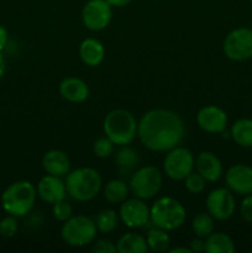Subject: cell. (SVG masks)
Returning <instances> with one entry per match:
<instances>
[{
  "mask_svg": "<svg viewBox=\"0 0 252 253\" xmlns=\"http://www.w3.org/2000/svg\"><path fill=\"white\" fill-rule=\"evenodd\" d=\"M137 136L150 151L167 152L184 140V121L174 111L153 109L143 114L138 121Z\"/></svg>",
  "mask_w": 252,
  "mask_h": 253,
  "instance_id": "cell-1",
  "label": "cell"
},
{
  "mask_svg": "<svg viewBox=\"0 0 252 253\" xmlns=\"http://www.w3.org/2000/svg\"><path fill=\"white\" fill-rule=\"evenodd\" d=\"M67 194L77 202H89L101 190L103 180L98 170L90 167L69 170L66 175Z\"/></svg>",
  "mask_w": 252,
  "mask_h": 253,
  "instance_id": "cell-2",
  "label": "cell"
},
{
  "mask_svg": "<svg viewBox=\"0 0 252 253\" xmlns=\"http://www.w3.org/2000/svg\"><path fill=\"white\" fill-rule=\"evenodd\" d=\"M37 189L31 182L17 180L10 184L1 195V204L5 211L16 217L25 216L34 208Z\"/></svg>",
  "mask_w": 252,
  "mask_h": 253,
  "instance_id": "cell-3",
  "label": "cell"
},
{
  "mask_svg": "<svg viewBox=\"0 0 252 253\" xmlns=\"http://www.w3.org/2000/svg\"><path fill=\"white\" fill-rule=\"evenodd\" d=\"M137 124L132 114L127 110L115 109L104 119V133L116 146L130 145L137 136Z\"/></svg>",
  "mask_w": 252,
  "mask_h": 253,
  "instance_id": "cell-4",
  "label": "cell"
},
{
  "mask_svg": "<svg viewBox=\"0 0 252 253\" xmlns=\"http://www.w3.org/2000/svg\"><path fill=\"white\" fill-rule=\"evenodd\" d=\"M185 217L187 212L184 207L174 198L162 197L150 208V221L153 226L166 231L179 229L184 224Z\"/></svg>",
  "mask_w": 252,
  "mask_h": 253,
  "instance_id": "cell-5",
  "label": "cell"
},
{
  "mask_svg": "<svg viewBox=\"0 0 252 253\" xmlns=\"http://www.w3.org/2000/svg\"><path fill=\"white\" fill-rule=\"evenodd\" d=\"M96 232L98 229L93 219L85 215H77L63 222L61 237L67 246L84 247L95 240Z\"/></svg>",
  "mask_w": 252,
  "mask_h": 253,
  "instance_id": "cell-6",
  "label": "cell"
},
{
  "mask_svg": "<svg viewBox=\"0 0 252 253\" xmlns=\"http://www.w3.org/2000/svg\"><path fill=\"white\" fill-rule=\"evenodd\" d=\"M162 174L153 166H145L136 170L131 177L128 187L136 198L148 200L155 198L162 188Z\"/></svg>",
  "mask_w": 252,
  "mask_h": 253,
  "instance_id": "cell-7",
  "label": "cell"
},
{
  "mask_svg": "<svg viewBox=\"0 0 252 253\" xmlns=\"http://www.w3.org/2000/svg\"><path fill=\"white\" fill-rule=\"evenodd\" d=\"M195 168V158L188 148L177 146L167 151L163 169L166 175L173 180H184Z\"/></svg>",
  "mask_w": 252,
  "mask_h": 253,
  "instance_id": "cell-8",
  "label": "cell"
},
{
  "mask_svg": "<svg viewBox=\"0 0 252 253\" xmlns=\"http://www.w3.org/2000/svg\"><path fill=\"white\" fill-rule=\"evenodd\" d=\"M222 51L231 61L241 62L252 57V30L239 27L232 30L225 37Z\"/></svg>",
  "mask_w": 252,
  "mask_h": 253,
  "instance_id": "cell-9",
  "label": "cell"
},
{
  "mask_svg": "<svg viewBox=\"0 0 252 253\" xmlns=\"http://www.w3.org/2000/svg\"><path fill=\"white\" fill-rule=\"evenodd\" d=\"M113 6L106 0H89L82 10V21L90 31H101L109 26Z\"/></svg>",
  "mask_w": 252,
  "mask_h": 253,
  "instance_id": "cell-10",
  "label": "cell"
},
{
  "mask_svg": "<svg viewBox=\"0 0 252 253\" xmlns=\"http://www.w3.org/2000/svg\"><path fill=\"white\" fill-rule=\"evenodd\" d=\"M205 205H207V211L215 220L220 221L230 219L236 209L235 197L229 188H216L211 190L208 194Z\"/></svg>",
  "mask_w": 252,
  "mask_h": 253,
  "instance_id": "cell-11",
  "label": "cell"
},
{
  "mask_svg": "<svg viewBox=\"0 0 252 253\" xmlns=\"http://www.w3.org/2000/svg\"><path fill=\"white\" fill-rule=\"evenodd\" d=\"M119 217L130 229L143 227L150 221V208L140 198L126 199L121 203Z\"/></svg>",
  "mask_w": 252,
  "mask_h": 253,
  "instance_id": "cell-12",
  "label": "cell"
},
{
  "mask_svg": "<svg viewBox=\"0 0 252 253\" xmlns=\"http://www.w3.org/2000/svg\"><path fill=\"white\" fill-rule=\"evenodd\" d=\"M227 188L232 193L247 195L252 193V167L247 165H234L225 174Z\"/></svg>",
  "mask_w": 252,
  "mask_h": 253,
  "instance_id": "cell-13",
  "label": "cell"
},
{
  "mask_svg": "<svg viewBox=\"0 0 252 253\" xmlns=\"http://www.w3.org/2000/svg\"><path fill=\"white\" fill-rule=\"evenodd\" d=\"M197 123L205 132L221 133L227 126V115L219 106L208 105L198 111Z\"/></svg>",
  "mask_w": 252,
  "mask_h": 253,
  "instance_id": "cell-14",
  "label": "cell"
},
{
  "mask_svg": "<svg viewBox=\"0 0 252 253\" xmlns=\"http://www.w3.org/2000/svg\"><path fill=\"white\" fill-rule=\"evenodd\" d=\"M37 195L47 204H56L64 200L67 197V189L64 180L57 175L47 174L37 184Z\"/></svg>",
  "mask_w": 252,
  "mask_h": 253,
  "instance_id": "cell-15",
  "label": "cell"
},
{
  "mask_svg": "<svg viewBox=\"0 0 252 253\" xmlns=\"http://www.w3.org/2000/svg\"><path fill=\"white\" fill-rule=\"evenodd\" d=\"M195 169L207 182H217L222 175L221 161L212 152H200L195 158Z\"/></svg>",
  "mask_w": 252,
  "mask_h": 253,
  "instance_id": "cell-16",
  "label": "cell"
},
{
  "mask_svg": "<svg viewBox=\"0 0 252 253\" xmlns=\"http://www.w3.org/2000/svg\"><path fill=\"white\" fill-rule=\"evenodd\" d=\"M42 167L47 174L66 177L71 170V161L68 156L61 150H51L44 153L42 158Z\"/></svg>",
  "mask_w": 252,
  "mask_h": 253,
  "instance_id": "cell-17",
  "label": "cell"
},
{
  "mask_svg": "<svg viewBox=\"0 0 252 253\" xmlns=\"http://www.w3.org/2000/svg\"><path fill=\"white\" fill-rule=\"evenodd\" d=\"M59 94L62 98L71 103H83L89 96V88L86 83L76 77L64 78L59 84Z\"/></svg>",
  "mask_w": 252,
  "mask_h": 253,
  "instance_id": "cell-18",
  "label": "cell"
},
{
  "mask_svg": "<svg viewBox=\"0 0 252 253\" xmlns=\"http://www.w3.org/2000/svg\"><path fill=\"white\" fill-rule=\"evenodd\" d=\"M79 56L88 67H98L105 57V48L96 39H85L79 46Z\"/></svg>",
  "mask_w": 252,
  "mask_h": 253,
  "instance_id": "cell-19",
  "label": "cell"
},
{
  "mask_svg": "<svg viewBox=\"0 0 252 253\" xmlns=\"http://www.w3.org/2000/svg\"><path fill=\"white\" fill-rule=\"evenodd\" d=\"M116 249L120 253H145L148 251L146 237L136 232H127L119 239Z\"/></svg>",
  "mask_w": 252,
  "mask_h": 253,
  "instance_id": "cell-20",
  "label": "cell"
},
{
  "mask_svg": "<svg viewBox=\"0 0 252 253\" xmlns=\"http://www.w3.org/2000/svg\"><path fill=\"white\" fill-rule=\"evenodd\" d=\"M205 252L234 253L235 244L229 235L224 232H212L205 239Z\"/></svg>",
  "mask_w": 252,
  "mask_h": 253,
  "instance_id": "cell-21",
  "label": "cell"
},
{
  "mask_svg": "<svg viewBox=\"0 0 252 253\" xmlns=\"http://www.w3.org/2000/svg\"><path fill=\"white\" fill-rule=\"evenodd\" d=\"M231 137L239 146L252 147V119H239L231 126Z\"/></svg>",
  "mask_w": 252,
  "mask_h": 253,
  "instance_id": "cell-22",
  "label": "cell"
},
{
  "mask_svg": "<svg viewBox=\"0 0 252 253\" xmlns=\"http://www.w3.org/2000/svg\"><path fill=\"white\" fill-rule=\"evenodd\" d=\"M130 195V187L123 179H113L104 188V197L111 204H121Z\"/></svg>",
  "mask_w": 252,
  "mask_h": 253,
  "instance_id": "cell-23",
  "label": "cell"
},
{
  "mask_svg": "<svg viewBox=\"0 0 252 253\" xmlns=\"http://www.w3.org/2000/svg\"><path fill=\"white\" fill-rule=\"evenodd\" d=\"M168 231L160 229V227H153V229L148 230L147 235H146V241H147V246L151 251L162 253L169 250L170 245V237L167 234Z\"/></svg>",
  "mask_w": 252,
  "mask_h": 253,
  "instance_id": "cell-24",
  "label": "cell"
},
{
  "mask_svg": "<svg viewBox=\"0 0 252 253\" xmlns=\"http://www.w3.org/2000/svg\"><path fill=\"white\" fill-rule=\"evenodd\" d=\"M120 150L116 152L115 156V162L118 165L119 169L123 173L130 172L131 169L137 166L140 157H138L137 151L131 148L128 145L120 146Z\"/></svg>",
  "mask_w": 252,
  "mask_h": 253,
  "instance_id": "cell-25",
  "label": "cell"
},
{
  "mask_svg": "<svg viewBox=\"0 0 252 253\" xmlns=\"http://www.w3.org/2000/svg\"><path fill=\"white\" fill-rule=\"evenodd\" d=\"M214 217L209 212H199L192 220V230L197 237L207 239L214 232Z\"/></svg>",
  "mask_w": 252,
  "mask_h": 253,
  "instance_id": "cell-26",
  "label": "cell"
},
{
  "mask_svg": "<svg viewBox=\"0 0 252 253\" xmlns=\"http://www.w3.org/2000/svg\"><path fill=\"white\" fill-rule=\"evenodd\" d=\"M119 220H120V217H119L118 212L115 210L104 209L96 215L94 221H95L98 231L103 232V234H108V232L114 231L118 227Z\"/></svg>",
  "mask_w": 252,
  "mask_h": 253,
  "instance_id": "cell-27",
  "label": "cell"
},
{
  "mask_svg": "<svg viewBox=\"0 0 252 253\" xmlns=\"http://www.w3.org/2000/svg\"><path fill=\"white\" fill-rule=\"evenodd\" d=\"M114 148H115V143L108 136H103L95 140L93 145V152L96 157L108 158L114 153Z\"/></svg>",
  "mask_w": 252,
  "mask_h": 253,
  "instance_id": "cell-28",
  "label": "cell"
},
{
  "mask_svg": "<svg viewBox=\"0 0 252 253\" xmlns=\"http://www.w3.org/2000/svg\"><path fill=\"white\" fill-rule=\"evenodd\" d=\"M184 187L192 194H200L205 190L207 180L202 177L198 172L193 170L189 175L184 179Z\"/></svg>",
  "mask_w": 252,
  "mask_h": 253,
  "instance_id": "cell-29",
  "label": "cell"
},
{
  "mask_svg": "<svg viewBox=\"0 0 252 253\" xmlns=\"http://www.w3.org/2000/svg\"><path fill=\"white\" fill-rule=\"evenodd\" d=\"M52 211H53V216L61 222L67 221V220L73 216V208L66 200H61V202L53 204Z\"/></svg>",
  "mask_w": 252,
  "mask_h": 253,
  "instance_id": "cell-30",
  "label": "cell"
},
{
  "mask_svg": "<svg viewBox=\"0 0 252 253\" xmlns=\"http://www.w3.org/2000/svg\"><path fill=\"white\" fill-rule=\"evenodd\" d=\"M17 230H19V222H17L16 216L10 215V216L4 217L0 221V235L2 237H12L16 235Z\"/></svg>",
  "mask_w": 252,
  "mask_h": 253,
  "instance_id": "cell-31",
  "label": "cell"
},
{
  "mask_svg": "<svg viewBox=\"0 0 252 253\" xmlns=\"http://www.w3.org/2000/svg\"><path fill=\"white\" fill-rule=\"evenodd\" d=\"M240 214L245 221L252 222V193L245 195L244 200L240 205Z\"/></svg>",
  "mask_w": 252,
  "mask_h": 253,
  "instance_id": "cell-32",
  "label": "cell"
},
{
  "mask_svg": "<svg viewBox=\"0 0 252 253\" xmlns=\"http://www.w3.org/2000/svg\"><path fill=\"white\" fill-rule=\"evenodd\" d=\"M93 251L96 253H114L118 252L116 245H114L110 240H100L93 247Z\"/></svg>",
  "mask_w": 252,
  "mask_h": 253,
  "instance_id": "cell-33",
  "label": "cell"
},
{
  "mask_svg": "<svg viewBox=\"0 0 252 253\" xmlns=\"http://www.w3.org/2000/svg\"><path fill=\"white\" fill-rule=\"evenodd\" d=\"M189 249L192 250V253H202L205 252V241L202 237H197L190 242Z\"/></svg>",
  "mask_w": 252,
  "mask_h": 253,
  "instance_id": "cell-34",
  "label": "cell"
},
{
  "mask_svg": "<svg viewBox=\"0 0 252 253\" xmlns=\"http://www.w3.org/2000/svg\"><path fill=\"white\" fill-rule=\"evenodd\" d=\"M7 40H9V34H7V30L5 29L2 25H0V52L5 48L7 43Z\"/></svg>",
  "mask_w": 252,
  "mask_h": 253,
  "instance_id": "cell-35",
  "label": "cell"
},
{
  "mask_svg": "<svg viewBox=\"0 0 252 253\" xmlns=\"http://www.w3.org/2000/svg\"><path fill=\"white\" fill-rule=\"evenodd\" d=\"M113 7H124L130 4L132 0H106Z\"/></svg>",
  "mask_w": 252,
  "mask_h": 253,
  "instance_id": "cell-36",
  "label": "cell"
},
{
  "mask_svg": "<svg viewBox=\"0 0 252 253\" xmlns=\"http://www.w3.org/2000/svg\"><path fill=\"white\" fill-rule=\"evenodd\" d=\"M5 69H6V64H5V59L4 57H2L1 52H0V81H1V78L4 77Z\"/></svg>",
  "mask_w": 252,
  "mask_h": 253,
  "instance_id": "cell-37",
  "label": "cell"
},
{
  "mask_svg": "<svg viewBox=\"0 0 252 253\" xmlns=\"http://www.w3.org/2000/svg\"><path fill=\"white\" fill-rule=\"evenodd\" d=\"M170 253H192L189 247H175V249L169 250Z\"/></svg>",
  "mask_w": 252,
  "mask_h": 253,
  "instance_id": "cell-38",
  "label": "cell"
},
{
  "mask_svg": "<svg viewBox=\"0 0 252 253\" xmlns=\"http://www.w3.org/2000/svg\"><path fill=\"white\" fill-rule=\"evenodd\" d=\"M251 252H252V250H251Z\"/></svg>",
  "mask_w": 252,
  "mask_h": 253,
  "instance_id": "cell-39",
  "label": "cell"
},
{
  "mask_svg": "<svg viewBox=\"0 0 252 253\" xmlns=\"http://www.w3.org/2000/svg\"><path fill=\"white\" fill-rule=\"evenodd\" d=\"M251 59H252V57H251Z\"/></svg>",
  "mask_w": 252,
  "mask_h": 253,
  "instance_id": "cell-40",
  "label": "cell"
},
{
  "mask_svg": "<svg viewBox=\"0 0 252 253\" xmlns=\"http://www.w3.org/2000/svg\"><path fill=\"white\" fill-rule=\"evenodd\" d=\"M251 1H252V0H251Z\"/></svg>",
  "mask_w": 252,
  "mask_h": 253,
  "instance_id": "cell-41",
  "label": "cell"
}]
</instances>
